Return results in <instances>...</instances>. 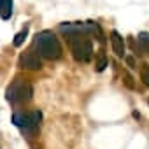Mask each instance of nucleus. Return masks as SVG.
Wrapping results in <instances>:
<instances>
[{
  "label": "nucleus",
  "mask_w": 149,
  "mask_h": 149,
  "mask_svg": "<svg viewBox=\"0 0 149 149\" xmlns=\"http://www.w3.org/2000/svg\"><path fill=\"white\" fill-rule=\"evenodd\" d=\"M107 67V58L104 53H98V61H97V72H102Z\"/></svg>",
  "instance_id": "obj_13"
},
{
  "label": "nucleus",
  "mask_w": 149,
  "mask_h": 149,
  "mask_svg": "<svg viewBox=\"0 0 149 149\" xmlns=\"http://www.w3.org/2000/svg\"><path fill=\"white\" fill-rule=\"evenodd\" d=\"M40 118L42 114L39 111H33L30 114H25V112H14L13 114V123L19 128H23L26 133H33L37 128H39V123H40Z\"/></svg>",
  "instance_id": "obj_4"
},
{
  "label": "nucleus",
  "mask_w": 149,
  "mask_h": 149,
  "mask_svg": "<svg viewBox=\"0 0 149 149\" xmlns=\"http://www.w3.org/2000/svg\"><path fill=\"white\" fill-rule=\"evenodd\" d=\"M140 79L146 86H149V65H142L140 67Z\"/></svg>",
  "instance_id": "obj_12"
},
{
  "label": "nucleus",
  "mask_w": 149,
  "mask_h": 149,
  "mask_svg": "<svg viewBox=\"0 0 149 149\" xmlns=\"http://www.w3.org/2000/svg\"><path fill=\"white\" fill-rule=\"evenodd\" d=\"M61 33L67 37H76V35H88L86 23H63L60 26Z\"/></svg>",
  "instance_id": "obj_5"
},
{
  "label": "nucleus",
  "mask_w": 149,
  "mask_h": 149,
  "mask_svg": "<svg viewBox=\"0 0 149 149\" xmlns=\"http://www.w3.org/2000/svg\"><path fill=\"white\" fill-rule=\"evenodd\" d=\"M126 63H128L132 68H135V60H133L132 56H126Z\"/></svg>",
  "instance_id": "obj_15"
},
{
  "label": "nucleus",
  "mask_w": 149,
  "mask_h": 149,
  "mask_svg": "<svg viewBox=\"0 0 149 149\" xmlns=\"http://www.w3.org/2000/svg\"><path fill=\"white\" fill-rule=\"evenodd\" d=\"M7 100L11 104H25L32 98V86L21 79H16L9 88H7Z\"/></svg>",
  "instance_id": "obj_3"
},
{
  "label": "nucleus",
  "mask_w": 149,
  "mask_h": 149,
  "mask_svg": "<svg viewBox=\"0 0 149 149\" xmlns=\"http://www.w3.org/2000/svg\"><path fill=\"white\" fill-rule=\"evenodd\" d=\"M26 35H28V26H25V30H21V32L14 37V46H21V44L25 42Z\"/></svg>",
  "instance_id": "obj_11"
},
{
  "label": "nucleus",
  "mask_w": 149,
  "mask_h": 149,
  "mask_svg": "<svg viewBox=\"0 0 149 149\" xmlns=\"http://www.w3.org/2000/svg\"><path fill=\"white\" fill-rule=\"evenodd\" d=\"M35 47L39 49V54L47 60H58L61 56V44L49 30H44L35 35Z\"/></svg>",
  "instance_id": "obj_1"
},
{
  "label": "nucleus",
  "mask_w": 149,
  "mask_h": 149,
  "mask_svg": "<svg viewBox=\"0 0 149 149\" xmlns=\"http://www.w3.org/2000/svg\"><path fill=\"white\" fill-rule=\"evenodd\" d=\"M21 65H23V68H28V70H39L42 67L40 58L33 51H28L21 56Z\"/></svg>",
  "instance_id": "obj_6"
},
{
  "label": "nucleus",
  "mask_w": 149,
  "mask_h": 149,
  "mask_svg": "<svg viewBox=\"0 0 149 149\" xmlns=\"http://www.w3.org/2000/svg\"><path fill=\"white\" fill-rule=\"evenodd\" d=\"M86 28H88V33H90V35H95L98 42H104V33H102V28H100L98 23L88 21V23H86Z\"/></svg>",
  "instance_id": "obj_8"
},
{
  "label": "nucleus",
  "mask_w": 149,
  "mask_h": 149,
  "mask_svg": "<svg viewBox=\"0 0 149 149\" xmlns=\"http://www.w3.org/2000/svg\"><path fill=\"white\" fill-rule=\"evenodd\" d=\"M123 79H125V84H126V86H128L130 90H133V88H135V84H133V79H132V77L128 76V74H126V72L123 74Z\"/></svg>",
  "instance_id": "obj_14"
},
{
  "label": "nucleus",
  "mask_w": 149,
  "mask_h": 149,
  "mask_svg": "<svg viewBox=\"0 0 149 149\" xmlns=\"http://www.w3.org/2000/svg\"><path fill=\"white\" fill-rule=\"evenodd\" d=\"M111 46H112V51H114L116 56H119V58L125 56V40L116 30L111 32Z\"/></svg>",
  "instance_id": "obj_7"
},
{
  "label": "nucleus",
  "mask_w": 149,
  "mask_h": 149,
  "mask_svg": "<svg viewBox=\"0 0 149 149\" xmlns=\"http://www.w3.org/2000/svg\"><path fill=\"white\" fill-rule=\"evenodd\" d=\"M13 14V0H0V16L2 19H9Z\"/></svg>",
  "instance_id": "obj_9"
},
{
  "label": "nucleus",
  "mask_w": 149,
  "mask_h": 149,
  "mask_svg": "<svg viewBox=\"0 0 149 149\" xmlns=\"http://www.w3.org/2000/svg\"><path fill=\"white\" fill-rule=\"evenodd\" d=\"M139 44H140V47H142L144 53H149V33L142 32L139 35Z\"/></svg>",
  "instance_id": "obj_10"
},
{
  "label": "nucleus",
  "mask_w": 149,
  "mask_h": 149,
  "mask_svg": "<svg viewBox=\"0 0 149 149\" xmlns=\"http://www.w3.org/2000/svg\"><path fill=\"white\" fill-rule=\"evenodd\" d=\"M70 42V49H72V56L77 61H90L93 56V46L91 40L86 39V35H76V37H68Z\"/></svg>",
  "instance_id": "obj_2"
}]
</instances>
